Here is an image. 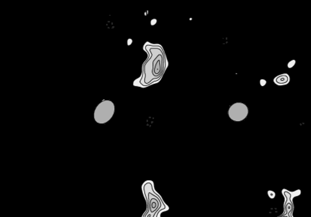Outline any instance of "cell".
Wrapping results in <instances>:
<instances>
[{"mask_svg":"<svg viewBox=\"0 0 311 217\" xmlns=\"http://www.w3.org/2000/svg\"><path fill=\"white\" fill-rule=\"evenodd\" d=\"M295 60H292V61H291L290 62H289V64H288V68H292V67L294 66V65H295Z\"/></svg>","mask_w":311,"mask_h":217,"instance_id":"277c9868","label":"cell"},{"mask_svg":"<svg viewBox=\"0 0 311 217\" xmlns=\"http://www.w3.org/2000/svg\"><path fill=\"white\" fill-rule=\"evenodd\" d=\"M266 83V81H264V80H261L260 81V85L261 86H264V85H265V84Z\"/></svg>","mask_w":311,"mask_h":217,"instance_id":"5b68a950","label":"cell"},{"mask_svg":"<svg viewBox=\"0 0 311 217\" xmlns=\"http://www.w3.org/2000/svg\"><path fill=\"white\" fill-rule=\"evenodd\" d=\"M115 104L111 101H103L95 108V120L98 124H105L115 114Z\"/></svg>","mask_w":311,"mask_h":217,"instance_id":"6da1fadb","label":"cell"},{"mask_svg":"<svg viewBox=\"0 0 311 217\" xmlns=\"http://www.w3.org/2000/svg\"><path fill=\"white\" fill-rule=\"evenodd\" d=\"M248 108L245 104L242 103H236L230 107L228 115L233 121H242L248 116Z\"/></svg>","mask_w":311,"mask_h":217,"instance_id":"7a4b0ae2","label":"cell"},{"mask_svg":"<svg viewBox=\"0 0 311 217\" xmlns=\"http://www.w3.org/2000/svg\"><path fill=\"white\" fill-rule=\"evenodd\" d=\"M278 79L282 80V81H279L280 84L282 83V82H283L284 83H285V82H287L288 77H286V76H285V77H284V79H282V76H281V77H278Z\"/></svg>","mask_w":311,"mask_h":217,"instance_id":"3957f363","label":"cell"}]
</instances>
